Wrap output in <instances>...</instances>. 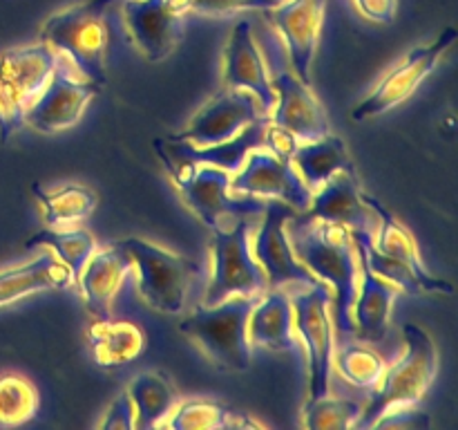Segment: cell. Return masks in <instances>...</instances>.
<instances>
[{
	"label": "cell",
	"mask_w": 458,
	"mask_h": 430,
	"mask_svg": "<svg viewBox=\"0 0 458 430\" xmlns=\"http://www.w3.org/2000/svg\"><path fill=\"white\" fill-rule=\"evenodd\" d=\"M291 222L289 240L293 254L318 280L334 287V322L340 339L352 336L356 331L352 318L353 300L358 294V273L360 267L356 262V246L352 233L344 224L322 222L295 213Z\"/></svg>",
	"instance_id": "obj_1"
},
{
	"label": "cell",
	"mask_w": 458,
	"mask_h": 430,
	"mask_svg": "<svg viewBox=\"0 0 458 430\" xmlns=\"http://www.w3.org/2000/svg\"><path fill=\"white\" fill-rule=\"evenodd\" d=\"M116 0H88L54 13L40 30V43L70 58L88 81L106 85L110 9Z\"/></svg>",
	"instance_id": "obj_2"
},
{
	"label": "cell",
	"mask_w": 458,
	"mask_h": 430,
	"mask_svg": "<svg viewBox=\"0 0 458 430\" xmlns=\"http://www.w3.org/2000/svg\"><path fill=\"white\" fill-rule=\"evenodd\" d=\"M403 339L407 348L405 354L383 372L369 403L362 408L353 428H371V424L394 406H416L437 379L438 352L432 336L423 327L405 322Z\"/></svg>",
	"instance_id": "obj_3"
},
{
	"label": "cell",
	"mask_w": 458,
	"mask_h": 430,
	"mask_svg": "<svg viewBox=\"0 0 458 430\" xmlns=\"http://www.w3.org/2000/svg\"><path fill=\"white\" fill-rule=\"evenodd\" d=\"M259 296H228L217 305H201L179 325L224 370L250 367L249 316Z\"/></svg>",
	"instance_id": "obj_4"
},
{
	"label": "cell",
	"mask_w": 458,
	"mask_h": 430,
	"mask_svg": "<svg viewBox=\"0 0 458 430\" xmlns=\"http://www.w3.org/2000/svg\"><path fill=\"white\" fill-rule=\"evenodd\" d=\"M259 43L267 52L264 54L268 61L267 74L277 97L276 106H273L276 115H273L271 124L291 133L300 142H313V139L329 134L331 124L327 110L318 101L316 94L311 92V88L304 85L291 70L284 43L268 30L262 31Z\"/></svg>",
	"instance_id": "obj_5"
},
{
	"label": "cell",
	"mask_w": 458,
	"mask_h": 430,
	"mask_svg": "<svg viewBox=\"0 0 458 430\" xmlns=\"http://www.w3.org/2000/svg\"><path fill=\"white\" fill-rule=\"evenodd\" d=\"M61 54L36 43L0 54V143H7L25 125L27 110L52 76Z\"/></svg>",
	"instance_id": "obj_6"
},
{
	"label": "cell",
	"mask_w": 458,
	"mask_h": 430,
	"mask_svg": "<svg viewBox=\"0 0 458 430\" xmlns=\"http://www.w3.org/2000/svg\"><path fill=\"white\" fill-rule=\"evenodd\" d=\"M139 271V296L148 307L161 314H179L186 307L188 291L199 276V264L191 258L165 251L141 237L121 242Z\"/></svg>",
	"instance_id": "obj_7"
},
{
	"label": "cell",
	"mask_w": 458,
	"mask_h": 430,
	"mask_svg": "<svg viewBox=\"0 0 458 430\" xmlns=\"http://www.w3.org/2000/svg\"><path fill=\"white\" fill-rule=\"evenodd\" d=\"M213 231V278L204 305H217L228 296H262L268 289L264 269L250 251V222L237 218L231 228Z\"/></svg>",
	"instance_id": "obj_8"
},
{
	"label": "cell",
	"mask_w": 458,
	"mask_h": 430,
	"mask_svg": "<svg viewBox=\"0 0 458 430\" xmlns=\"http://www.w3.org/2000/svg\"><path fill=\"white\" fill-rule=\"evenodd\" d=\"M334 291L327 282L311 285L291 298L293 327L307 349L309 361V401L329 394L331 367H334V322H331Z\"/></svg>",
	"instance_id": "obj_9"
},
{
	"label": "cell",
	"mask_w": 458,
	"mask_h": 430,
	"mask_svg": "<svg viewBox=\"0 0 458 430\" xmlns=\"http://www.w3.org/2000/svg\"><path fill=\"white\" fill-rule=\"evenodd\" d=\"M174 186L182 193L183 202L195 211L197 218L208 228L219 227L226 218H244V215H259L267 209V200L258 195L237 197L231 195V173L215 166H197V168H177L164 164Z\"/></svg>",
	"instance_id": "obj_10"
},
{
	"label": "cell",
	"mask_w": 458,
	"mask_h": 430,
	"mask_svg": "<svg viewBox=\"0 0 458 430\" xmlns=\"http://www.w3.org/2000/svg\"><path fill=\"white\" fill-rule=\"evenodd\" d=\"M456 36L458 34L454 27H447L432 45H425V47L420 45V47L411 49L392 72H387V76L380 81L378 88L365 101L353 108L352 119L365 121L369 116L383 115V112L392 110L398 103L410 99L414 94V90L420 85V81L437 67L443 54L456 43Z\"/></svg>",
	"instance_id": "obj_11"
},
{
	"label": "cell",
	"mask_w": 458,
	"mask_h": 430,
	"mask_svg": "<svg viewBox=\"0 0 458 430\" xmlns=\"http://www.w3.org/2000/svg\"><path fill=\"white\" fill-rule=\"evenodd\" d=\"M298 211L282 200H268L264 209V222L255 237V260L264 269L268 280V289L286 285V282H298V285H318V278L295 258L293 246H291L286 224Z\"/></svg>",
	"instance_id": "obj_12"
},
{
	"label": "cell",
	"mask_w": 458,
	"mask_h": 430,
	"mask_svg": "<svg viewBox=\"0 0 458 430\" xmlns=\"http://www.w3.org/2000/svg\"><path fill=\"white\" fill-rule=\"evenodd\" d=\"M233 193H249V195L282 200L295 211H307L311 204L313 191L304 184L295 170L289 155H276L271 150H250L246 155L244 170L228 184Z\"/></svg>",
	"instance_id": "obj_13"
},
{
	"label": "cell",
	"mask_w": 458,
	"mask_h": 430,
	"mask_svg": "<svg viewBox=\"0 0 458 430\" xmlns=\"http://www.w3.org/2000/svg\"><path fill=\"white\" fill-rule=\"evenodd\" d=\"M268 124H271V116L262 115L253 124L242 128L233 139L210 143V146H195V143L170 142V139H155L152 146H155L161 164L177 166V168L215 166L226 173H237L250 150L264 148V134H267Z\"/></svg>",
	"instance_id": "obj_14"
},
{
	"label": "cell",
	"mask_w": 458,
	"mask_h": 430,
	"mask_svg": "<svg viewBox=\"0 0 458 430\" xmlns=\"http://www.w3.org/2000/svg\"><path fill=\"white\" fill-rule=\"evenodd\" d=\"M98 92H101L98 83L72 79L65 65V56H61L54 65L52 76H49L43 92L36 97V101L27 110L25 125H31L38 133H56V130L70 128L81 119L85 106Z\"/></svg>",
	"instance_id": "obj_15"
},
{
	"label": "cell",
	"mask_w": 458,
	"mask_h": 430,
	"mask_svg": "<svg viewBox=\"0 0 458 430\" xmlns=\"http://www.w3.org/2000/svg\"><path fill=\"white\" fill-rule=\"evenodd\" d=\"M259 116H262V110L253 92L224 88L192 116L183 133L170 134L168 139L195 143V146H210V143L233 139L242 128L253 124Z\"/></svg>",
	"instance_id": "obj_16"
},
{
	"label": "cell",
	"mask_w": 458,
	"mask_h": 430,
	"mask_svg": "<svg viewBox=\"0 0 458 430\" xmlns=\"http://www.w3.org/2000/svg\"><path fill=\"white\" fill-rule=\"evenodd\" d=\"M325 9L327 0H286L264 12L282 34L291 70L309 88H311V61L316 56L318 39L325 22Z\"/></svg>",
	"instance_id": "obj_17"
},
{
	"label": "cell",
	"mask_w": 458,
	"mask_h": 430,
	"mask_svg": "<svg viewBox=\"0 0 458 430\" xmlns=\"http://www.w3.org/2000/svg\"><path fill=\"white\" fill-rule=\"evenodd\" d=\"M123 21L134 45L152 63L164 61L183 39V13L170 0H125Z\"/></svg>",
	"instance_id": "obj_18"
},
{
	"label": "cell",
	"mask_w": 458,
	"mask_h": 430,
	"mask_svg": "<svg viewBox=\"0 0 458 430\" xmlns=\"http://www.w3.org/2000/svg\"><path fill=\"white\" fill-rule=\"evenodd\" d=\"M224 85L231 90H249L255 94L262 115H268L276 106V92L268 81L262 54L255 45L250 21H240L231 31V40L224 52Z\"/></svg>",
	"instance_id": "obj_19"
},
{
	"label": "cell",
	"mask_w": 458,
	"mask_h": 430,
	"mask_svg": "<svg viewBox=\"0 0 458 430\" xmlns=\"http://www.w3.org/2000/svg\"><path fill=\"white\" fill-rule=\"evenodd\" d=\"M304 213L313 219H322V222L344 224L349 231L360 228V231L376 233V228H378V218L360 197L358 175H331L320 188H316L311 204Z\"/></svg>",
	"instance_id": "obj_20"
},
{
	"label": "cell",
	"mask_w": 458,
	"mask_h": 430,
	"mask_svg": "<svg viewBox=\"0 0 458 430\" xmlns=\"http://www.w3.org/2000/svg\"><path fill=\"white\" fill-rule=\"evenodd\" d=\"M360 197H362V202H365V204L374 211L376 218H378V228H376L378 237H374L376 249L383 251V254L389 255V258H394V260H398V262L405 264V267L410 269L416 278H419V282L423 285L425 294H445V296L454 294V285H452V282L432 276V273L428 271V267H425L423 260H420L419 246H416L414 236H411V233L407 231V228L403 227L396 218H394L392 211L385 209V206L380 204L376 197L365 195V193H360Z\"/></svg>",
	"instance_id": "obj_21"
},
{
	"label": "cell",
	"mask_w": 458,
	"mask_h": 430,
	"mask_svg": "<svg viewBox=\"0 0 458 430\" xmlns=\"http://www.w3.org/2000/svg\"><path fill=\"white\" fill-rule=\"evenodd\" d=\"M134 269L128 251L119 245H112L103 251H94L92 258L83 267L79 278V291L83 294L85 305L97 318H110V305L119 294L125 276Z\"/></svg>",
	"instance_id": "obj_22"
},
{
	"label": "cell",
	"mask_w": 458,
	"mask_h": 430,
	"mask_svg": "<svg viewBox=\"0 0 458 430\" xmlns=\"http://www.w3.org/2000/svg\"><path fill=\"white\" fill-rule=\"evenodd\" d=\"M249 340L273 352L302 354L293 334V305L284 291L267 289L259 296L249 316Z\"/></svg>",
	"instance_id": "obj_23"
},
{
	"label": "cell",
	"mask_w": 458,
	"mask_h": 430,
	"mask_svg": "<svg viewBox=\"0 0 458 430\" xmlns=\"http://www.w3.org/2000/svg\"><path fill=\"white\" fill-rule=\"evenodd\" d=\"M358 258H360V273H358L360 280H358V294L352 307L353 325L360 339L378 343L387 334L389 312L398 296V287L371 271L365 255L358 254Z\"/></svg>",
	"instance_id": "obj_24"
},
{
	"label": "cell",
	"mask_w": 458,
	"mask_h": 430,
	"mask_svg": "<svg viewBox=\"0 0 458 430\" xmlns=\"http://www.w3.org/2000/svg\"><path fill=\"white\" fill-rule=\"evenodd\" d=\"M72 282L70 269L52 254L43 251L31 262L18 264L0 271V307L25 296L38 294L45 289H61Z\"/></svg>",
	"instance_id": "obj_25"
},
{
	"label": "cell",
	"mask_w": 458,
	"mask_h": 430,
	"mask_svg": "<svg viewBox=\"0 0 458 430\" xmlns=\"http://www.w3.org/2000/svg\"><path fill=\"white\" fill-rule=\"evenodd\" d=\"M88 345L97 366L112 367L128 366L146 349V334L130 321L98 318L88 327Z\"/></svg>",
	"instance_id": "obj_26"
},
{
	"label": "cell",
	"mask_w": 458,
	"mask_h": 430,
	"mask_svg": "<svg viewBox=\"0 0 458 430\" xmlns=\"http://www.w3.org/2000/svg\"><path fill=\"white\" fill-rule=\"evenodd\" d=\"M291 161L311 191L320 188L334 173L356 175V166L349 159L347 146L343 139L331 133L295 146L291 152Z\"/></svg>",
	"instance_id": "obj_27"
},
{
	"label": "cell",
	"mask_w": 458,
	"mask_h": 430,
	"mask_svg": "<svg viewBox=\"0 0 458 430\" xmlns=\"http://www.w3.org/2000/svg\"><path fill=\"white\" fill-rule=\"evenodd\" d=\"M130 399L134 403V428L150 430L161 426V421L177 406V392L173 385L159 374L143 372L130 383Z\"/></svg>",
	"instance_id": "obj_28"
},
{
	"label": "cell",
	"mask_w": 458,
	"mask_h": 430,
	"mask_svg": "<svg viewBox=\"0 0 458 430\" xmlns=\"http://www.w3.org/2000/svg\"><path fill=\"white\" fill-rule=\"evenodd\" d=\"M31 193L38 200V204L43 206L45 222L52 228L67 227V224L88 218L97 209L98 202L97 193L89 191L88 186H79V184H70V186L56 188V191H49V188L34 184Z\"/></svg>",
	"instance_id": "obj_29"
},
{
	"label": "cell",
	"mask_w": 458,
	"mask_h": 430,
	"mask_svg": "<svg viewBox=\"0 0 458 430\" xmlns=\"http://www.w3.org/2000/svg\"><path fill=\"white\" fill-rule=\"evenodd\" d=\"M173 415V412H170ZM168 426L173 430H228V428H258L244 412L233 410L219 401H186L174 410Z\"/></svg>",
	"instance_id": "obj_30"
},
{
	"label": "cell",
	"mask_w": 458,
	"mask_h": 430,
	"mask_svg": "<svg viewBox=\"0 0 458 430\" xmlns=\"http://www.w3.org/2000/svg\"><path fill=\"white\" fill-rule=\"evenodd\" d=\"M27 249H34V246H49V249L56 251V258L70 269V276L74 285H79V278L83 273V267L88 264V260L92 258V254L97 251V240L89 231L85 228H72V231H56V228H43V231L36 233L34 237L25 242Z\"/></svg>",
	"instance_id": "obj_31"
},
{
	"label": "cell",
	"mask_w": 458,
	"mask_h": 430,
	"mask_svg": "<svg viewBox=\"0 0 458 430\" xmlns=\"http://www.w3.org/2000/svg\"><path fill=\"white\" fill-rule=\"evenodd\" d=\"M40 397L34 383L21 374H0V428H16L36 419Z\"/></svg>",
	"instance_id": "obj_32"
},
{
	"label": "cell",
	"mask_w": 458,
	"mask_h": 430,
	"mask_svg": "<svg viewBox=\"0 0 458 430\" xmlns=\"http://www.w3.org/2000/svg\"><path fill=\"white\" fill-rule=\"evenodd\" d=\"M349 233H352L353 246H356L358 254L365 255V260H367V264H369L371 271L378 273L380 278L389 280L392 285H396L398 289L405 291V294H411V296L425 294V289H423V285L419 282V278H416L414 273L405 267V264L398 262V260H394V258H389V255H385L383 251L376 249V245H374L376 233L360 231V228H356V231H349Z\"/></svg>",
	"instance_id": "obj_33"
},
{
	"label": "cell",
	"mask_w": 458,
	"mask_h": 430,
	"mask_svg": "<svg viewBox=\"0 0 458 430\" xmlns=\"http://www.w3.org/2000/svg\"><path fill=\"white\" fill-rule=\"evenodd\" d=\"M362 406L353 399H331L329 394L316 401H307L304 406V426L309 430H331V428H353L360 417Z\"/></svg>",
	"instance_id": "obj_34"
},
{
	"label": "cell",
	"mask_w": 458,
	"mask_h": 430,
	"mask_svg": "<svg viewBox=\"0 0 458 430\" xmlns=\"http://www.w3.org/2000/svg\"><path fill=\"white\" fill-rule=\"evenodd\" d=\"M335 370L347 383L356 388H376L385 372V361L369 348L347 345L335 357Z\"/></svg>",
	"instance_id": "obj_35"
},
{
	"label": "cell",
	"mask_w": 458,
	"mask_h": 430,
	"mask_svg": "<svg viewBox=\"0 0 458 430\" xmlns=\"http://www.w3.org/2000/svg\"><path fill=\"white\" fill-rule=\"evenodd\" d=\"M173 7L182 13H201V16H233L237 12H267L280 4V0H170Z\"/></svg>",
	"instance_id": "obj_36"
},
{
	"label": "cell",
	"mask_w": 458,
	"mask_h": 430,
	"mask_svg": "<svg viewBox=\"0 0 458 430\" xmlns=\"http://www.w3.org/2000/svg\"><path fill=\"white\" fill-rule=\"evenodd\" d=\"M432 426V419H429L428 412L420 410H385L378 419L371 424V428H380V430H428Z\"/></svg>",
	"instance_id": "obj_37"
},
{
	"label": "cell",
	"mask_w": 458,
	"mask_h": 430,
	"mask_svg": "<svg viewBox=\"0 0 458 430\" xmlns=\"http://www.w3.org/2000/svg\"><path fill=\"white\" fill-rule=\"evenodd\" d=\"M134 417H137V412H134L132 399H130L128 392H123L112 401V406L107 408L106 417L98 426L103 430H132Z\"/></svg>",
	"instance_id": "obj_38"
},
{
	"label": "cell",
	"mask_w": 458,
	"mask_h": 430,
	"mask_svg": "<svg viewBox=\"0 0 458 430\" xmlns=\"http://www.w3.org/2000/svg\"><path fill=\"white\" fill-rule=\"evenodd\" d=\"M353 3L360 9L362 16L374 22H392L396 16L398 0H353Z\"/></svg>",
	"instance_id": "obj_39"
}]
</instances>
